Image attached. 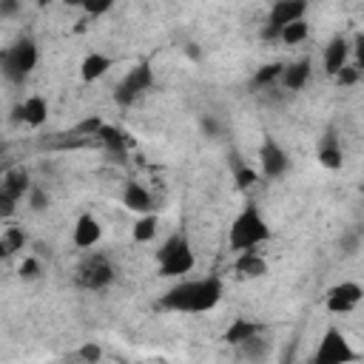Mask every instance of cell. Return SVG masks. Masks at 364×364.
I'll use <instances>...</instances> for the list:
<instances>
[{"label": "cell", "instance_id": "f546056e", "mask_svg": "<svg viewBox=\"0 0 364 364\" xmlns=\"http://www.w3.org/2000/svg\"><path fill=\"white\" fill-rule=\"evenodd\" d=\"M26 202H28V208H31L34 213H43V210L48 208V202H51V196L46 193V188H37V185H34V188H31V193L26 196Z\"/></svg>", "mask_w": 364, "mask_h": 364}, {"label": "cell", "instance_id": "9c48e42d", "mask_svg": "<svg viewBox=\"0 0 364 364\" xmlns=\"http://www.w3.org/2000/svg\"><path fill=\"white\" fill-rule=\"evenodd\" d=\"M259 165H262V176L264 179H279V176L287 173L290 156L273 136H264L262 145H259Z\"/></svg>", "mask_w": 364, "mask_h": 364}, {"label": "cell", "instance_id": "3957f363", "mask_svg": "<svg viewBox=\"0 0 364 364\" xmlns=\"http://www.w3.org/2000/svg\"><path fill=\"white\" fill-rule=\"evenodd\" d=\"M196 267V253L185 230H173L156 250V270L162 279H185Z\"/></svg>", "mask_w": 364, "mask_h": 364}, {"label": "cell", "instance_id": "83f0119b", "mask_svg": "<svg viewBox=\"0 0 364 364\" xmlns=\"http://www.w3.org/2000/svg\"><path fill=\"white\" fill-rule=\"evenodd\" d=\"M102 125H105V122H102L97 114H91V117H85V119H80V122L74 125V134H77V136H97Z\"/></svg>", "mask_w": 364, "mask_h": 364}, {"label": "cell", "instance_id": "d6a6232c", "mask_svg": "<svg viewBox=\"0 0 364 364\" xmlns=\"http://www.w3.org/2000/svg\"><path fill=\"white\" fill-rule=\"evenodd\" d=\"M358 77H361V71H358V68L350 63V65H344V68H341V71H338L333 80H336L341 88H350V85H355V82H358Z\"/></svg>", "mask_w": 364, "mask_h": 364}, {"label": "cell", "instance_id": "8d00e7d4", "mask_svg": "<svg viewBox=\"0 0 364 364\" xmlns=\"http://www.w3.org/2000/svg\"><path fill=\"white\" fill-rule=\"evenodd\" d=\"M202 128H205V134H210V136H216V134H219V125H216L210 117H205V119H202Z\"/></svg>", "mask_w": 364, "mask_h": 364}, {"label": "cell", "instance_id": "7402d4cb", "mask_svg": "<svg viewBox=\"0 0 364 364\" xmlns=\"http://www.w3.org/2000/svg\"><path fill=\"white\" fill-rule=\"evenodd\" d=\"M282 74H284V63H264L250 77V88H270V85L282 82Z\"/></svg>", "mask_w": 364, "mask_h": 364}, {"label": "cell", "instance_id": "603a6c76", "mask_svg": "<svg viewBox=\"0 0 364 364\" xmlns=\"http://www.w3.org/2000/svg\"><path fill=\"white\" fill-rule=\"evenodd\" d=\"M159 230V216L156 213H145V216H136L134 228H131V239L136 245H148Z\"/></svg>", "mask_w": 364, "mask_h": 364}, {"label": "cell", "instance_id": "52a82bcc", "mask_svg": "<svg viewBox=\"0 0 364 364\" xmlns=\"http://www.w3.org/2000/svg\"><path fill=\"white\" fill-rule=\"evenodd\" d=\"M304 11H307V3H304V0H279V3H273V9H270V14H267V20H264L259 37H262L264 43L279 40L282 31H284V26H290V23H296V20H304Z\"/></svg>", "mask_w": 364, "mask_h": 364}, {"label": "cell", "instance_id": "277c9868", "mask_svg": "<svg viewBox=\"0 0 364 364\" xmlns=\"http://www.w3.org/2000/svg\"><path fill=\"white\" fill-rule=\"evenodd\" d=\"M37 60H40V51H37V43L31 37H20L14 40L3 54H0V71L9 82H23L34 68H37Z\"/></svg>", "mask_w": 364, "mask_h": 364}, {"label": "cell", "instance_id": "d590c367", "mask_svg": "<svg viewBox=\"0 0 364 364\" xmlns=\"http://www.w3.org/2000/svg\"><path fill=\"white\" fill-rule=\"evenodd\" d=\"M20 9V3H14V0H3L0 3V17H9V14H14Z\"/></svg>", "mask_w": 364, "mask_h": 364}, {"label": "cell", "instance_id": "f1b7e54d", "mask_svg": "<svg viewBox=\"0 0 364 364\" xmlns=\"http://www.w3.org/2000/svg\"><path fill=\"white\" fill-rule=\"evenodd\" d=\"M40 273H43V264L37 256H26L20 262V279L23 282H34V279H40Z\"/></svg>", "mask_w": 364, "mask_h": 364}, {"label": "cell", "instance_id": "7a4b0ae2", "mask_svg": "<svg viewBox=\"0 0 364 364\" xmlns=\"http://www.w3.org/2000/svg\"><path fill=\"white\" fill-rule=\"evenodd\" d=\"M270 236H273V230H270V225H267V219L262 216V210H259L256 202H247V205L233 216V222H230V228H228V245H230V250H236V253L256 250V247L264 245Z\"/></svg>", "mask_w": 364, "mask_h": 364}, {"label": "cell", "instance_id": "44dd1931", "mask_svg": "<svg viewBox=\"0 0 364 364\" xmlns=\"http://www.w3.org/2000/svg\"><path fill=\"white\" fill-rule=\"evenodd\" d=\"M230 173H233V182H236L239 191H247V188H253V185L259 182V173H256L236 151L230 154Z\"/></svg>", "mask_w": 364, "mask_h": 364}, {"label": "cell", "instance_id": "30bf717a", "mask_svg": "<svg viewBox=\"0 0 364 364\" xmlns=\"http://www.w3.org/2000/svg\"><path fill=\"white\" fill-rule=\"evenodd\" d=\"M114 282V264L102 256H94L80 267V287L85 290H105Z\"/></svg>", "mask_w": 364, "mask_h": 364}, {"label": "cell", "instance_id": "4dcf8cb0", "mask_svg": "<svg viewBox=\"0 0 364 364\" xmlns=\"http://www.w3.org/2000/svg\"><path fill=\"white\" fill-rule=\"evenodd\" d=\"M338 247L344 256H355L358 247H361V230H347L341 239H338Z\"/></svg>", "mask_w": 364, "mask_h": 364}, {"label": "cell", "instance_id": "e575fe53", "mask_svg": "<svg viewBox=\"0 0 364 364\" xmlns=\"http://www.w3.org/2000/svg\"><path fill=\"white\" fill-rule=\"evenodd\" d=\"M108 9H111V3H82V11H85V14H91V17L105 14Z\"/></svg>", "mask_w": 364, "mask_h": 364}, {"label": "cell", "instance_id": "ac0fdd59", "mask_svg": "<svg viewBox=\"0 0 364 364\" xmlns=\"http://www.w3.org/2000/svg\"><path fill=\"white\" fill-rule=\"evenodd\" d=\"M108 68H114V57H108V54H102V51H91V54H85L82 63H80V80H82V82H94V80L105 77Z\"/></svg>", "mask_w": 364, "mask_h": 364}, {"label": "cell", "instance_id": "e0dca14e", "mask_svg": "<svg viewBox=\"0 0 364 364\" xmlns=\"http://www.w3.org/2000/svg\"><path fill=\"white\" fill-rule=\"evenodd\" d=\"M310 65H313L310 57H301V60L287 63V65H284V74H282V88H284V91H301V88L307 85L310 74H313Z\"/></svg>", "mask_w": 364, "mask_h": 364}, {"label": "cell", "instance_id": "cb8c5ba5", "mask_svg": "<svg viewBox=\"0 0 364 364\" xmlns=\"http://www.w3.org/2000/svg\"><path fill=\"white\" fill-rule=\"evenodd\" d=\"M26 245H28V236H26L23 228H14V225L3 228V233H0V256H14Z\"/></svg>", "mask_w": 364, "mask_h": 364}, {"label": "cell", "instance_id": "4316f807", "mask_svg": "<svg viewBox=\"0 0 364 364\" xmlns=\"http://www.w3.org/2000/svg\"><path fill=\"white\" fill-rule=\"evenodd\" d=\"M242 350V355L250 361V364H259L264 355H267V341L259 336V338H253V341H247L245 347H239Z\"/></svg>", "mask_w": 364, "mask_h": 364}, {"label": "cell", "instance_id": "836d02e7", "mask_svg": "<svg viewBox=\"0 0 364 364\" xmlns=\"http://www.w3.org/2000/svg\"><path fill=\"white\" fill-rule=\"evenodd\" d=\"M353 65L358 71H364V31L353 37Z\"/></svg>", "mask_w": 364, "mask_h": 364}, {"label": "cell", "instance_id": "8fae6325", "mask_svg": "<svg viewBox=\"0 0 364 364\" xmlns=\"http://www.w3.org/2000/svg\"><path fill=\"white\" fill-rule=\"evenodd\" d=\"M350 57H353V43L344 37V34H336L330 37V43L324 46V54H321V65H324V74L336 77L344 65H350Z\"/></svg>", "mask_w": 364, "mask_h": 364}, {"label": "cell", "instance_id": "7c38bea8", "mask_svg": "<svg viewBox=\"0 0 364 364\" xmlns=\"http://www.w3.org/2000/svg\"><path fill=\"white\" fill-rule=\"evenodd\" d=\"M48 119V100L43 94H28L23 102L14 105V122H23L28 128H40Z\"/></svg>", "mask_w": 364, "mask_h": 364}, {"label": "cell", "instance_id": "8992f818", "mask_svg": "<svg viewBox=\"0 0 364 364\" xmlns=\"http://www.w3.org/2000/svg\"><path fill=\"white\" fill-rule=\"evenodd\" d=\"M151 85H154V68H151V63H136L134 68H128V74L117 82V88H114V100H117V105H122V108H128V105H134L145 91H151Z\"/></svg>", "mask_w": 364, "mask_h": 364}, {"label": "cell", "instance_id": "484cf974", "mask_svg": "<svg viewBox=\"0 0 364 364\" xmlns=\"http://www.w3.org/2000/svg\"><path fill=\"white\" fill-rule=\"evenodd\" d=\"M310 37V23L307 20H296V23H290V26H284V31H282V43L284 46H301L304 40Z\"/></svg>", "mask_w": 364, "mask_h": 364}, {"label": "cell", "instance_id": "ffe728a7", "mask_svg": "<svg viewBox=\"0 0 364 364\" xmlns=\"http://www.w3.org/2000/svg\"><path fill=\"white\" fill-rule=\"evenodd\" d=\"M233 270H236L242 279H262V276L267 273V259H264L259 250H245V253L236 256Z\"/></svg>", "mask_w": 364, "mask_h": 364}, {"label": "cell", "instance_id": "1f68e13d", "mask_svg": "<svg viewBox=\"0 0 364 364\" xmlns=\"http://www.w3.org/2000/svg\"><path fill=\"white\" fill-rule=\"evenodd\" d=\"M77 355H80L82 364H100V358H102V347H100L97 341H85V344L77 350Z\"/></svg>", "mask_w": 364, "mask_h": 364}, {"label": "cell", "instance_id": "4fadbf2b", "mask_svg": "<svg viewBox=\"0 0 364 364\" xmlns=\"http://www.w3.org/2000/svg\"><path fill=\"white\" fill-rule=\"evenodd\" d=\"M31 188H34V185H31V173H28L23 165L3 171V179H0V193H3V196L14 199V202H23V199L31 193Z\"/></svg>", "mask_w": 364, "mask_h": 364}, {"label": "cell", "instance_id": "d4e9b609", "mask_svg": "<svg viewBox=\"0 0 364 364\" xmlns=\"http://www.w3.org/2000/svg\"><path fill=\"white\" fill-rule=\"evenodd\" d=\"M97 139H100L108 151H114L117 156H122V154H125V134H122L117 125H102V128H100V134H97Z\"/></svg>", "mask_w": 364, "mask_h": 364}, {"label": "cell", "instance_id": "ba28073f", "mask_svg": "<svg viewBox=\"0 0 364 364\" xmlns=\"http://www.w3.org/2000/svg\"><path fill=\"white\" fill-rule=\"evenodd\" d=\"M361 299H364V287L358 284V282H338V284H333L330 290H327V296H324V307H327V313H333V316H344V313H353L358 304H361Z\"/></svg>", "mask_w": 364, "mask_h": 364}, {"label": "cell", "instance_id": "6da1fadb", "mask_svg": "<svg viewBox=\"0 0 364 364\" xmlns=\"http://www.w3.org/2000/svg\"><path fill=\"white\" fill-rule=\"evenodd\" d=\"M225 284L219 276H202V279H179L173 287L165 290L159 299L162 310L173 313H210L222 301Z\"/></svg>", "mask_w": 364, "mask_h": 364}, {"label": "cell", "instance_id": "5bb4252c", "mask_svg": "<svg viewBox=\"0 0 364 364\" xmlns=\"http://www.w3.org/2000/svg\"><path fill=\"white\" fill-rule=\"evenodd\" d=\"M71 239H74V245H77L80 250H91V247H97L100 239H102V225H100V219H97L91 210L80 213L77 222H74V233H71Z\"/></svg>", "mask_w": 364, "mask_h": 364}, {"label": "cell", "instance_id": "2e32d148", "mask_svg": "<svg viewBox=\"0 0 364 364\" xmlns=\"http://www.w3.org/2000/svg\"><path fill=\"white\" fill-rule=\"evenodd\" d=\"M259 333H262V327H259L256 321H250V318H245V316H236V318L225 327L222 341H225L228 347H245L247 341L259 338Z\"/></svg>", "mask_w": 364, "mask_h": 364}, {"label": "cell", "instance_id": "d6986e66", "mask_svg": "<svg viewBox=\"0 0 364 364\" xmlns=\"http://www.w3.org/2000/svg\"><path fill=\"white\" fill-rule=\"evenodd\" d=\"M316 156H318V165H324L327 171H338V168L344 165V151H341V145H338V139H336L333 131H327V134L321 136Z\"/></svg>", "mask_w": 364, "mask_h": 364}, {"label": "cell", "instance_id": "5b68a950", "mask_svg": "<svg viewBox=\"0 0 364 364\" xmlns=\"http://www.w3.org/2000/svg\"><path fill=\"white\" fill-rule=\"evenodd\" d=\"M355 361H358V353L338 327L324 330V336L318 338L316 353L310 358V364H355Z\"/></svg>", "mask_w": 364, "mask_h": 364}, {"label": "cell", "instance_id": "9a60e30c", "mask_svg": "<svg viewBox=\"0 0 364 364\" xmlns=\"http://www.w3.org/2000/svg\"><path fill=\"white\" fill-rule=\"evenodd\" d=\"M119 202H122L131 213H136V216L154 213V208H156L151 191H148L145 185H139V182H125V188H122V193H119Z\"/></svg>", "mask_w": 364, "mask_h": 364}]
</instances>
